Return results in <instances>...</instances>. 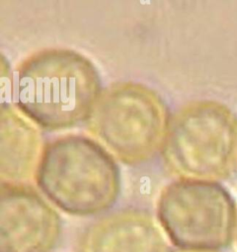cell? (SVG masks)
I'll use <instances>...</instances> for the list:
<instances>
[{
	"mask_svg": "<svg viewBox=\"0 0 237 252\" xmlns=\"http://www.w3.org/2000/svg\"><path fill=\"white\" fill-rule=\"evenodd\" d=\"M157 221L175 250L219 252L237 232V207L215 181L180 178L161 190Z\"/></svg>",
	"mask_w": 237,
	"mask_h": 252,
	"instance_id": "cell-5",
	"label": "cell"
},
{
	"mask_svg": "<svg viewBox=\"0 0 237 252\" xmlns=\"http://www.w3.org/2000/svg\"><path fill=\"white\" fill-rule=\"evenodd\" d=\"M78 252H173L153 216L141 209L122 208L90 222L81 232Z\"/></svg>",
	"mask_w": 237,
	"mask_h": 252,
	"instance_id": "cell-7",
	"label": "cell"
},
{
	"mask_svg": "<svg viewBox=\"0 0 237 252\" xmlns=\"http://www.w3.org/2000/svg\"><path fill=\"white\" fill-rule=\"evenodd\" d=\"M173 252H202V251H181V250H174Z\"/></svg>",
	"mask_w": 237,
	"mask_h": 252,
	"instance_id": "cell-9",
	"label": "cell"
},
{
	"mask_svg": "<svg viewBox=\"0 0 237 252\" xmlns=\"http://www.w3.org/2000/svg\"><path fill=\"white\" fill-rule=\"evenodd\" d=\"M0 252H52L62 222L55 209L31 185L1 182Z\"/></svg>",
	"mask_w": 237,
	"mask_h": 252,
	"instance_id": "cell-6",
	"label": "cell"
},
{
	"mask_svg": "<svg viewBox=\"0 0 237 252\" xmlns=\"http://www.w3.org/2000/svg\"><path fill=\"white\" fill-rule=\"evenodd\" d=\"M101 92L96 66L70 48L35 51L15 70L18 110L45 130L67 129L86 121Z\"/></svg>",
	"mask_w": 237,
	"mask_h": 252,
	"instance_id": "cell-1",
	"label": "cell"
},
{
	"mask_svg": "<svg viewBox=\"0 0 237 252\" xmlns=\"http://www.w3.org/2000/svg\"><path fill=\"white\" fill-rule=\"evenodd\" d=\"M236 234H237V232H236Z\"/></svg>",
	"mask_w": 237,
	"mask_h": 252,
	"instance_id": "cell-10",
	"label": "cell"
},
{
	"mask_svg": "<svg viewBox=\"0 0 237 252\" xmlns=\"http://www.w3.org/2000/svg\"><path fill=\"white\" fill-rule=\"evenodd\" d=\"M161 154L180 178L226 179L237 166V117L215 100L188 102L170 115Z\"/></svg>",
	"mask_w": 237,
	"mask_h": 252,
	"instance_id": "cell-3",
	"label": "cell"
},
{
	"mask_svg": "<svg viewBox=\"0 0 237 252\" xmlns=\"http://www.w3.org/2000/svg\"><path fill=\"white\" fill-rule=\"evenodd\" d=\"M34 177L51 204L75 217L107 212L120 190L114 157L96 140L79 134L46 142Z\"/></svg>",
	"mask_w": 237,
	"mask_h": 252,
	"instance_id": "cell-2",
	"label": "cell"
},
{
	"mask_svg": "<svg viewBox=\"0 0 237 252\" xmlns=\"http://www.w3.org/2000/svg\"><path fill=\"white\" fill-rule=\"evenodd\" d=\"M19 110L1 106V182L25 183L35 176L42 153L39 130Z\"/></svg>",
	"mask_w": 237,
	"mask_h": 252,
	"instance_id": "cell-8",
	"label": "cell"
},
{
	"mask_svg": "<svg viewBox=\"0 0 237 252\" xmlns=\"http://www.w3.org/2000/svg\"><path fill=\"white\" fill-rule=\"evenodd\" d=\"M170 116L162 97L136 82H115L102 90L86 129L113 157L134 165L161 151Z\"/></svg>",
	"mask_w": 237,
	"mask_h": 252,
	"instance_id": "cell-4",
	"label": "cell"
}]
</instances>
